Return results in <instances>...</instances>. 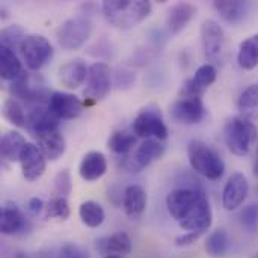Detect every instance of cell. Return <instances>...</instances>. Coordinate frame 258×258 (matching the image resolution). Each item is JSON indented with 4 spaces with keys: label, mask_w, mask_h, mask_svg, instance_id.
<instances>
[{
    "label": "cell",
    "mask_w": 258,
    "mask_h": 258,
    "mask_svg": "<svg viewBox=\"0 0 258 258\" xmlns=\"http://www.w3.org/2000/svg\"><path fill=\"white\" fill-rule=\"evenodd\" d=\"M169 215L186 233L203 236L212 227L213 213L210 201L203 187H183L169 192L166 197Z\"/></svg>",
    "instance_id": "obj_1"
},
{
    "label": "cell",
    "mask_w": 258,
    "mask_h": 258,
    "mask_svg": "<svg viewBox=\"0 0 258 258\" xmlns=\"http://www.w3.org/2000/svg\"><path fill=\"white\" fill-rule=\"evenodd\" d=\"M101 11L113 27L128 30L150 17L153 5L147 0H104L101 3Z\"/></svg>",
    "instance_id": "obj_2"
},
{
    "label": "cell",
    "mask_w": 258,
    "mask_h": 258,
    "mask_svg": "<svg viewBox=\"0 0 258 258\" xmlns=\"http://www.w3.org/2000/svg\"><path fill=\"white\" fill-rule=\"evenodd\" d=\"M187 157L192 169L209 180H219L225 172L221 154L203 141H192L187 145Z\"/></svg>",
    "instance_id": "obj_3"
},
{
    "label": "cell",
    "mask_w": 258,
    "mask_h": 258,
    "mask_svg": "<svg viewBox=\"0 0 258 258\" xmlns=\"http://www.w3.org/2000/svg\"><path fill=\"white\" fill-rule=\"evenodd\" d=\"M257 138L258 128L255 127V124L242 115L231 116L224 125L225 144L228 150L239 157L249 154Z\"/></svg>",
    "instance_id": "obj_4"
},
{
    "label": "cell",
    "mask_w": 258,
    "mask_h": 258,
    "mask_svg": "<svg viewBox=\"0 0 258 258\" xmlns=\"http://www.w3.org/2000/svg\"><path fill=\"white\" fill-rule=\"evenodd\" d=\"M94 24L86 15H76L65 20L56 30L57 44L63 50H79L91 38Z\"/></svg>",
    "instance_id": "obj_5"
},
{
    "label": "cell",
    "mask_w": 258,
    "mask_h": 258,
    "mask_svg": "<svg viewBox=\"0 0 258 258\" xmlns=\"http://www.w3.org/2000/svg\"><path fill=\"white\" fill-rule=\"evenodd\" d=\"M201 42L206 57L210 62L221 63L225 57L227 36L222 26L215 20H206L201 26Z\"/></svg>",
    "instance_id": "obj_6"
},
{
    "label": "cell",
    "mask_w": 258,
    "mask_h": 258,
    "mask_svg": "<svg viewBox=\"0 0 258 258\" xmlns=\"http://www.w3.org/2000/svg\"><path fill=\"white\" fill-rule=\"evenodd\" d=\"M26 67L32 71H39L51 57L53 47L42 35H27L20 47Z\"/></svg>",
    "instance_id": "obj_7"
},
{
    "label": "cell",
    "mask_w": 258,
    "mask_h": 258,
    "mask_svg": "<svg viewBox=\"0 0 258 258\" xmlns=\"http://www.w3.org/2000/svg\"><path fill=\"white\" fill-rule=\"evenodd\" d=\"M133 132L139 138L165 141L168 138V128L157 109H142L133 121Z\"/></svg>",
    "instance_id": "obj_8"
},
{
    "label": "cell",
    "mask_w": 258,
    "mask_h": 258,
    "mask_svg": "<svg viewBox=\"0 0 258 258\" xmlns=\"http://www.w3.org/2000/svg\"><path fill=\"white\" fill-rule=\"evenodd\" d=\"M112 88V71L106 62H95L88 71V85L83 92L88 101L103 100Z\"/></svg>",
    "instance_id": "obj_9"
},
{
    "label": "cell",
    "mask_w": 258,
    "mask_h": 258,
    "mask_svg": "<svg viewBox=\"0 0 258 258\" xmlns=\"http://www.w3.org/2000/svg\"><path fill=\"white\" fill-rule=\"evenodd\" d=\"M171 116L180 124H198L206 116V106L198 95H181L171 106Z\"/></svg>",
    "instance_id": "obj_10"
},
{
    "label": "cell",
    "mask_w": 258,
    "mask_h": 258,
    "mask_svg": "<svg viewBox=\"0 0 258 258\" xmlns=\"http://www.w3.org/2000/svg\"><path fill=\"white\" fill-rule=\"evenodd\" d=\"M165 144L159 139H147L144 141L133 153V156L127 162V169L130 172H141L153 162L159 160L165 154Z\"/></svg>",
    "instance_id": "obj_11"
},
{
    "label": "cell",
    "mask_w": 258,
    "mask_h": 258,
    "mask_svg": "<svg viewBox=\"0 0 258 258\" xmlns=\"http://www.w3.org/2000/svg\"><path fill=\"white\" fill-rule=\"evenodd\" d=\"M249 194V183L245 174L234 172L225 183L224 192H222V206L228 212L237 210L248 198Z\"/></svg>",
    "instance_id": "obj_12"
},
{
    "label": "cell",
    "mask_w": 258,
    "mask_h": 258,
    "mask_svg": "<svg viewBox=\"0 0 258 258\" xmlns=\"http://www.w3.org/2000/svg\"><path fill=\"white\" fill-rule=\"evenodd\" d=\"M45 160L47 157L41 151V148L35 144L27 142L20 154L21 174L27 181H35L45 172Z\"/></svg>",
    "instance_id": "obj_13"
},
{
    "label": "cell",
    "mask_w": 258,
    "mask_h": 258,
    "mask_svg": "<svg viewBox=\"0 0 258 258\" xmlns=\"http://www.w3.org/2000/svg\"><path fill=\"white\" fill-rule=\"evenodd\" d=\"M47 104V109L57 119H74L83 112L80 98L68 92H53Z\"/></svg>",
    "instance_id": "obj_14"
},
{
    "label": "cell",
    "mask_w": 258,
    "mask_h": 258,
    "mask_svg": "<svg viewBox=\"0 0 258 258\" xmlns=\"http://www.w3.org/2000/svg\"><path fill=\"white\" fill-rule=\"evenodd\" d=\"M11 92L17 97L21 98L24 101H32V103H48L51 94H48V91L45 89V85H36L26 71H23L20 74V77H17L12 85H11Z\"/></svg>",
    "instance_id": "obj_15"
},
{
    "label": "cell",
    "mask_w": 258,
    "mask_h": 258,
    "mask_svg": "<svg viewBox=\"0 0 258 258\" xmlns=\"http://www.w3.org/2000/svg\"><path fill=\"white\" fill-rule=\"evenodd\" d=\"M197 15V6L187 2H178L168 9L166 30L171 35H178Z\"/></svg>",
    "instance_id": "obj_16"
},
{
    "label": "cell",
    "mask_w": 258,
    "mask_h": 258,
    "mask_svg": "<svg viewBox=\"0 0 258 258\" xmlns=\"http://www.w3.org/2000/svg\"><path fill=\"white\" fill-rule=\"evenodd\" d=\"M216 77H218V70L215 65H212V63L201 65L197 70L195 76L183 85L181 95H198V97H201L204 94V91L216 82Z\"/></svg>",
    "instance_id": "obj_17"
},
{
    "label": "cell",
    "mask_w": 258,
    "mask_h": 258,
    "mask_svg": "<svg viewBox=\"0 0 258 258\" xmlns=\"http://www.w3.org/2000/svg\"><path fill=\"white\" fill-rule=\"evenodd\" d=\"M30 133L38 138L44 133L59 130V119L45 107L36 106L27 113V125Z\"/></svg>",
    "instance_id": "obj_18"
},
{
    "label": "cell",
    "mask_w": 258,
    "mask_h": 258,
    "mask_svg": "<svg viewBox=\"0 0 258 258\" xmlns=\"http://www.w3.org/2000/svg\"><path fill=\"white\" fill-rule=\"evenodd\" d=\"M27 228V219L14 203H5L0 213V230L5 236H14Z\"/></svg>",
    "instance_id": "obj_19"
},
{
    "label": "cell",
    "mask_w": 258,
    "mask_h": 258,
    "mask_svg": "<svg viewBox=\"0 0 258 258\" xmlns=\"http://www.w3.org/2000/svg\"><path fill=\"white\" fill-rule=\"evenodd\" d=\"M213 8L228 24L236 26L246 20L251 11V3L243 0H218L213 2Z\"/></svg>",
    "instance_id": "obj_20"
},
{
    "label": "cell",
    "mask_w": 258,
    "mask_h": 258,
    "mask_svg": "<svg viewBox=\"0 0 258 258\" xmlns=\"http://www.w3.org/2000/svg\"><path fill=\"white\" fill-rule=\"evenodd\" d=\"M88 71L89 68L86 67V63L80 59H76V60H70L63 63L59 68L57 79L62 86L68 89H77L88 79Z\"/></svg>",
    "instance_id": "obj_21"
},
{
    "label": "cell",
    "mask_w": 258,
    "mask_h": 258,
    "mask_svg": "<svg viewBox=\"0 0 258 258\" xmlns=\"http://www.w3.org/2000/svg\"><path fill=\"white\" fill-rule=\"evenodd\" d=\"M107 171V160L101 151H89L83 156L79 174L85 181H97Z\"/></svg>",
    "instance_id": "obj_22"
},
{
    "label": "cell",
    "mask_w": 258,
    "mask_h": 258,
    "mask_svg": "<svg viewBox=\"0 0 258 258\" xmlns=\"http://www.w3.org/2000/svg\"><path fill=\"white\" fill-rule=\"evenodd\" d=\"M147 203H148V198H147V192L144 190V187L138 184H132L124 190L122 207H124L125 215L130 219L138 221L144 215L147 209Z\"/></svg>",
    "instance_id": "obj_23"
},
{
    "label": "cell",
    "mask_w": 258,
    "mask_h": 258,
    "mask_svg": "<svg viewBox=\"0 0 258 258\" xmlns=\"http://www.w3.org/2000/svg\"><path fill=\"white\" fill-rule=\"evenodd\" d=\"M97 249L104 255H128L132 252V239L127 233L118 231L97 240Z\"/></svg>",
    "instance_id": "obj_24"
},
{
    "label": "cell",
    "mask_w": 258,
    "mask_h": 258,
    "mask_svg": "<svg viewBox=\"0 0 258 258\" xmlns=\"http://www.w3.org/2000/svg\"><path fill=\"white\" fill-rule=\"evenodd\" d=\"M36 139H38V145H39L41 151L44 153V156L48 160H57L60 156H63V153L67 150L65 138L59 130L44 133V135L38 136Z\"/></svg>",
    "instance_id": "obj_25"
},
{
    "label": "cell",
    "mask_w": 258,
    "mask_h": 258,
    "mask_svg": "<svg viewBox=\"0 0 258 258\" xmlns=\"http://www.w3.org/2000/svg\"><path fill=\"white\" fill-rule=\"evenodd\" d=\"M26 144L27 142L20 132H6L0 141V154L8 162L20 160V154Z\"/></svg>",
    "instance_id": "obj_26"
},
{
    "label": "cell",
    "mask_w": 258,
    "mask_h": 258,
    "mask_svg": "<svg viewBox=\"0 0 258 258\" xmlns=\"http://www.w3.org/2000/svg\"><path fill=\"white\" fill-rule=\"evenodd\" d=\"M237 63L240 68L251 71L258 67V33L248 36L239 45Z\"/></svg>",
    "instance_id": "obj_27"
},
{
    "label": "cell",
    "mask_w": 258,
    "mask_h": 258,
    "mask_svg": "<svg viewBox=\"0 0 258 258\" xmlns=\"http://www.w3.org/2000/svg\"><path fill=\"white\" fill-rule=\"evenodd\" d=\"M23 73L21 62L14 50L0 47V74L3 80L14 82Z\"/></svg>",
    "instance_id": "obj_28"
},
{
    "label": "cell",
    "mask_w": 258,
    "mask_h": 258,
    "mask_svg": "<svg viewBox=\"0 0 258 258\" xmlns=\"http://www.w3.org/2000/svg\"><path fill=\"white\" fill-rule=\"evenodd\" d=\"M237 109L249 121L258 119V83L248 86L237 100Z\"/></svg>",
    "instance_id": "obj_29"
},
{
    "label": "cell",
    "mask_w": 258,
    "mask_h": 258,
    "mask_svg": "<svg viewBox=\"0 0 258 258\" xmlns=\"http://www.w3.org/2000/svg\"><path fill=\"white\" fill-rule=\"evenodd\" d=\"M79 216H80L82 222L89 228H98L106 219L104 209L95 201L82 203L79 207Z\"/></svg>",
    "instance_id": "obj_30"
},
{
    "label": "cell",
    "mask_w": 258,
    "mask_h": 258,
    "mask_svg": "<svg viewBox=\"0 0 258 258\" xmlns=\"http://www.w3.org/2000/svg\"><path fill=\"white\" fill-rule=\"evenodd\" d=\"M107 145L115 154L125 156L135 148L136 135H135V132H130V130H116L110 135Z\"/></svg>",
    "instance_id": "obj_31"
},
{
    "label": "cell",
    "mask_w": 258,
    "mask_h": 258,
    "mask_svg": "<svg viewBox=\"0 0 258 258\" xmlns=\"http://www.w3.org/2000/svg\"><path fill=\"white\" fill-rule=\"evenodd\" d=\"M3 118L15 127H26L27 125V115L24 113L23 106L15 98H6L2 106Z\"/></svg>",
    "instance_id": "obj_32"
},
{
    "label": "cell",
    "mask_w": 258,
    "mask_h": 258,
    "mask_svg": "<svg viewBox=\"0 0 258 258\" xmlns=\"http://www.w3.org/2000/svg\"><path fill=\"white\" fill-rule=\"evenodd\" d=\"M228 249V234L225 230H215L206 242V251L212 257H222Z\"/></svg>",
    "instance_id": "obj_33"
},
{
    "label": "cell",
    "mask_w": 258,
    "mask_h": 258,
    "mask_svg": "<svg viewBox=\"0 0 258 258\" xmlns=\"http://www.w3.org/2000/svg\"><path fill=\"white\" fill-rule=\"evenodd\" d=\"M71 215L70 204L67 198L63 197H54L51 198L45 206V218L47 219H57V221H67Z\"/></svg>",
    "instance_id": "obj_34"
},
{
    "label": "cell",
    "mask_w": 258,
    "mask_h": 258,
    "mask_svg": "<svg viewBox=\"0 0 258 258\" xmlns=\"http://www.w3.org/2000/svg\"><path fill=\"white\" fill-rule=\"evenodd\" d=\"M24 30L21 26L18 24H12V26H8L2 30V35H0V44L2 47H6V48H11V50H17L21 47L23 41H24Z\"/></svg>",
    "instance_id": "obj_35"
},
{
    "label": "cell",
    "mask_w": 258,
    "mask_h": 258,
    "mask_svg": "<svg viewBox=\"0 0 258 258\" xmlns=\"http://www.w3.org/2000/svg\"><path fill=\"white\" fill-rule=\"evenodd\" d=\"M39 258H89V254L76 243H63L50 255H39Z\"/></svg>",
    "instance_id": "obj_36"
},
{
    "label": "cell",
    "mask_w": 258,
    "mask_h": 258,
    "mask_svg": "<svg viewBox=\"0 0 258 258\" xmlns=\"http://www.w3.org/2000/svg\"><path fill=\"white\" fill-rule=\"evenodd\" d=\"M240 224L248 233H257L258 230V204H249L240 212Z\"/></svg>",
    "instance_id": "obj_37"
},
{
    "label": "cell",
    "mask_w": 258,
    "mask_h": 258,
    "mask_svg": "<svg viewBox=\"0 0 258 258\" xmlns=\"http://www.w3.org/2000/svg\"><path fill=\"white\" fill-rule=\"evenodd\" d=\"M54 190L57 192L59 197H68L73 190V183H71V174L68 169H62L56 174L54 180Z\"/></svg>",
    "instance_id": "obj_38"
},
{
    "label": "cell",
    "mask_w": 258,
    "mask_h": 258,
    "mask_svg": "<svg viewBox=\"0 0 258 258\" xmlns=\"http://www.w3.org/2000/svg\"><path fill=\"white\" fill-rule=\"evenodd\" d=\"M135 80H136V77H135L133 71H130V70L122 68V70H119L116 73V85H118V88H124V89L130 88L135 83Z\"/></svg>",
    "instance_id": "obj_39"
},
{
    "label": "cell",
    "mask_w": 258,
    "mask_h": 258,
    "mask_svg": "<svg viewBox=\"0 0 258 258\" xmlns=\"http://www.w3.org/2000/svg\"><path fill=\"white\" fill-rule=\"evenodd\" d=\"M27 210L33 216H38L42 210H45V206H44L42 200H39V198H30L29 203H27Z\"/></svg>",
    "instance_id": "obj_40"
},
{
    "label": "cell",
    "mask_w": 258,
    "mask_h": 258,
    "mask_svg": "<svg viewBox=\"0 0 258 258\" xmlns=\"http://www.w3.org/2000/svg\"><path fill=\"white\" fill-rule=\"evenodd\" d=\"M5 258H39V255H30V254H26V252H21V251H15L9 255H6Z\"/></svg>",
    "instance_id": "obj_41"
},
{
    "label": "cell",
    "mask_w": 258,
    "mask_h": 258,
    "mask_svg": "<svg viewBox=\"0 0 258 258\" xmlns=\"http://www.w3.org/2000/svg\"><path fill=\"white\" fill-rule=\"evenodd\" d=\"M254 175H257L258 177V150L257 154H255V162H254Z\"/></svg>",
    "instance_id": "obj_42"
},
{
    "label": "cell",
    "mask_w": 258,
    "mask_h": 258,
    "mask_svg": "<svg viewBox=\"0 0 258 258\" xmlns=\"http://www.w3.org/2000/svg\"><path fill=\"white\" fill-rule=\"evenodd\" d=\"M103 258H122V257H118V255H106V257Z\"/></svg>",
    "instance_id": "obj_43"
},
{
    "label": "cell",
    "mask_w": 258,
    "mask_h": 258,
    "mask_svg": "<svg viewBox=\"0 0 258 258\" xmlns=\"http://www.w3.org/2000/svg\"><path fill=\"white\" fill-rule=\"evenodd\" d=\"M255 258H258V252H257V257H255Z\"/></svg>",
    "instance_id": "obj_44"
}]
</instances>
